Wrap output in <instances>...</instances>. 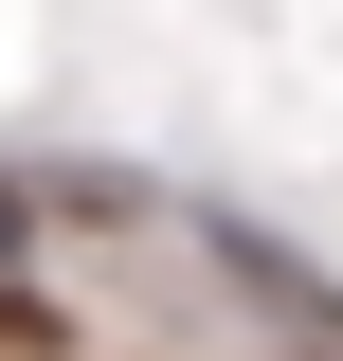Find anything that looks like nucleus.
<instances>
[{
    "mask_svg": "<svg viewBox=\"0 0 343 361\" xmlns=\"http://www.w3.org/2000/svg\"><path fill=\"white\" fill-rule=\"evenodd\" d=\"M0 271H18V199H0Z\"/></svg>",
    "mask_w": 343,
    "mask_h": 361,
    "instance_id": "1",
    "label": "nucleus"
}]
</instances>
